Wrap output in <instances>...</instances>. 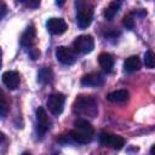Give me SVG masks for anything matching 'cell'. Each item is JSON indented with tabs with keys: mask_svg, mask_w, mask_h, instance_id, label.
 Instances as JSON below:
<instances>
[{
	"mask_svg": "<svg viewBox=\"0 0 155 155\" xmlns=\"http://www.w3.org/2000/svg\"><path fill=\"white\" fill-rule=\"evenodd\" d=\"M46 28L47 30L53 34V35H61L63 33L67 31L68 29V24L65 23V21L63 18H58V17H52L47 21L46 23Z\"/></svg>",
	"mask_w": 155,
	"mask_h": 155,
	"instance_id": "obj_8",
	"label": "cell"
},
{
	"mask_svg": "<svg viewBox=\"0 0 155 155\" xmlns=\"http://www.w3.org/2000/svg\"><path fill=\"white\" fill-rule=\"evenodd\" d=\"M36 121H38V125H36L38 134L39 136L45 134L51 127V120L48 119V116L42 107H39L36 110Z\"/></svg>",
	"mask_w": 155,
	"mask_h": 155,
	"instance_id": "obj_7",
	"label": "cell"
},
{
	"mask_svg": "<svg viewBox=\"0 0 155 155\" xmlns=\"http://www.w3.org/2000/svg\"><path fill=\"white\" fill-rule=\"evenodd\" d=\"M5 13H6V5L2 2V4H1V18L5 17Z\"/></svg>",
	"mask_w": 155,
	"mask_h": 155,
	"instance_id": "obj_22",
	"label": "cell"
},
{
	"mask_svg": "<svg viewBox=\"0 0 155 155\" xmlns=\"http://www.w3.org/2000/svg\"><path fill=\"white\" fill-rule=\"evenodd\" d=\"M56 57L58 59V62H61L64 65H71L75 63L76 61V56L75 52L68 47L64 46H59L56 50Z\"/></svg>",
	"mask_w": 155,
	"mask_h": 155,
	"instance_id": "obj_9",
	"label": "cell"
},
{
	"mask_svg": "<svg viewBox=\"0 0 155 155\" xmlns=\"http://www.w3.org/2000/svg\"><path fill=\"white\" fill-rule=\"evenodd\" d=\"M107 98L113 103H124L128 99V92L126 90H116L110 92Z\"/></svg>",
	"mask_w": 155,
	"mask_h": 155,
	"instance_id": "obj_15",
	"label": "cell"
},
{
	"mask_svg": "<svg viewBox=\"0 0 155 155\" xmlns=\"http://www.w3.org/2000/svg\"><path fill=\"white\" fill-rule=\"evenodd\" d=\"M64 102H65V96L63 93L56 92L48 96L46 105L50 110L51 114L53 115H59L63 111V107H64Z\"/></svg>",
	"mask_w": 155,
	"mask_h": 155,
	"instance_id": "obj_6",
	"label": "cell"
},
{
	"mask_svg": "<svg viewBox=\"0 0 155 155\" xmlns=\"http://www.w3.org/2000/svg\"><path fill=\"white\" fill-rule=\"evenodd\" d=\"M35 42H36V31H35V28L33 25H29L25 29V31L22 34L21 44L24 47L33 48V46L35 45Z\"/></svg>",
	"mask_w": 155,
	"mask_h": 155,
	"instance_id": "obj_12",
	"label": "cell"
},
{
	"mask_svg": "<svg viewBox=\"0 0 155 155\" xmlns=\"http://www.w3.org/2000/svg\"><path fill=\"white\" fill-rule=\"evenodd\" d=\"M0 109H1V117L4 119V117L6 116V113H7V109H8V105H7V102H6V98H5L4 92H1V104H0Z\"/></svg>",
	"mask_w": 155,
	"mask_h": 155,
	"instance_id": "obj_19",
	"label": "cell"
},
{
	"mask_svg": "<svg viewBox=\"0 0 155 155\" xmlns=\"http://www.w3.org/2000/svg\"><path fill=\"white\" fill-rule=\"evenodd\" d=\"M2 82L4 85L10 90H16L21 82L19 74L15 70H8L2 74Z\"/></svg>",
	"mask_w": 155,
	"mask_h": 155,
	"instance_id": "obj_10",
	"label": "cell"
},
{
	"mask_svg": "<svg viewBox=\"0 0 155 155\" xmlns=\"http://www.w3.org/2000/svg\"><path fill=\"white\" fill-rule=\"evenodd\" d=\"M75 128L69 132V137L80 144H87L92 140L94 136V128L93 126L85 119H78L74 122Z\"/></svg>",
	"mask_w": 155,
	"mask_h": 155,
	"instance_id": "obj_2",
	"label": "cell"
},
{
	"mask_svg": "<svg viewBox=\"0 0 155 155\" xmlns=\"http://www.w3.org/2000/svg\"><path fill=\"white\" fill-rule=\"evenodd\" d=\"M98 139L103 147H110V148L116 149V150L121 149L125 145V139L121 136L113 134L109 132H101Z\"/></svg>",
	"mask_w": 155,
	"mask_h": 155,
	"instance_id": "obj_5",
	"label": "cell"
},
{
	"mask_svg": "<svg viewBox=\"0 0 155 155\" xmlns=\"http://www.w3.org/2000/svg\"><path fill=\"white\" fill-rule=\"evenodd\" d=\"M104 84V78L99 73H90L84 75L81 79V85L87 87H98Z\"/></svg>",
	"mask_w": 155,
	"mask_h": 155,
	"instance_id": "obj_11",
	"label": "cell"
},
{
	"mask_svg": "<svg viewBox=\"0 0 155 155\" xmlns=\"http://www.w3.org/2000/svg\"><path fill=\"white\" fill-rule=\"evenodd\" d=\"M73 48L78 53H82V54L90 53L94 48V40L91 35H87V34L80 35L74 40Z\"/></svg>",
	"mask_w": 155,
	"mask_h": 155,
	"instance_id": "obj_4",
	"label": "cell"
},
{
	"mask_svg": "<svg viewBox=\"0 0 155 155\" xmlns=\"http://www.w3.org/2000/svg\"><path fill=\"white\" fill-rule=\"evenodd\" d=\"M39 56H40V51H39V50H36L35 47L30 48V57H31L33 59H36Z\"/></svg>",
	"mask_w": 155,
	"mask_h": 155,
	"instance_id": "obj_21",
	"label": "cell"
},
{
	"mask_svg": "<svg viewBox=\"0 0 155 155\" xmlns=\"http://www.w3.org/2000/svg\"><path fill=\"white\" fill-rule=\"evenodd\" d=\"M38 80H39V82H41V84H47V82H50V81L52 80V70H51L50 68H47V67L42 68V69L39 71V74H38Z\"/></svg>",
	"mask_w": 155,
	"mask_h": 155,
	"instance_id": "obj_17",
	"label": "cell"
},
{
	"mask_svg": "<svg viewBox=\"0 0 155 155\" xmlns=\"http://www.w3.org/2000/svg\"><path fill=\"white\" fill-rule=\"evenodd\" d=\"M78 13H76V23L80 29L87 28L93 18V10L92 6H88L86 2H76Z\"/></svg>",
	"mask_w": 155,
	"mask_h": 155,
	"instance_id": "obj_3",
	"label": "cell"
},
{
	"mask_svg": "<svg viewBox=\"0 0 155 155\" xmlns=\"http://www.w3.org/2000/svg\"><path fill=\"white\" fill-rule=\"evenodd\" d=\"M22 155H31V154H30V153H27V151H25V153H23Z\"/></svg>",
	"mask_w": 155,
	"mask_h": 155,
	"instance_id": "obj_24",
	"label": "cell"
},
{
	"mask_svg": "<svg viewBox=\"0 0 155 155\" xmlns=\"http://www.w3.org/2000/svg\"><path fill=\"white\" fill-rule=\"evenodd\" d=\"M140 59L138 56H131L128 58H126V61L124 62V69L125 71H128V73H133V71H137L140 69Z\"/></svg>",
	"mask_w": 155,
	"mask_h": 155,
	"instance_id": "obj_14",
	"label": "cell"
},
{
	"mask_svg": "<svg viewBox=\"0 0 155 155\" xmlns=\"http://www.w3.org/2000/svg\"><path fill=\"white\" fill-rule=\"evenodd\" d=\"M120 6H121V2L120 1H111L108 6H107V8L104 10V18L105 19H108V21H111L114 17H115V15L117 13V11L120 10Z\"/></svg>",
	"mask_w": 155,
	"mask_h": 155,
	"instance_id": "obj_16",
	"label": "cell"
},
{
	"mask_svg": "<svg viewBox=\"0 0 155 155\" xmlns=\"http://www.w3.org/2000/svg\"><path fill=\"white\" fill-rule=\"evenodd\" d=\"M122 24H124L127 29H133V27H134V19L132 18V16H131V15H127V16H125V17H124Z\"/></svg>",
	"mask_w": 155,
	"mask_h": 155,
	"instance_id": "obj_20",
	"label": "cell"
},
{
	"mask_svg": "<svg viewBox=\"0 0 155 155\" xmlns=\"http://www.w3.org/2000/svg\"><path fill=\"white\" fill-rule=\"evenodd\" d=\"M150 154H151V155H155V145H153V147L150 148Z\"/></svg>",
	"mask_w": 155,
	"mask_h": 155,
	"instance_id": "obj_23",
	"label": "cell"
},
{
	"mask_svg": "<svg viewBox=\"0 0 155 155\" xmlns=\"http://www.w3.org/2000/svg\"><path fill=\"white\" fill-rule=\"evenodd\" d=\"M144 64L147 68L149 69H154L155 68V53L153 51H147L144 54Z\"/></svg>",
	"mask_w": 155,
	"mask_h": 155,
	"instance_id": "obj_18",
	"label": "cell"
},
{
	"mask_svg": "<svg viewBox=\"0 0 155 155\" xmlns=\"http://www.w3.org/2000/svg\"><path fill=\"white\" fill-rule=\"evenodd\" d=\"M73 111L79 116L96 117L98 114V105L92 96H78L73 103Z\"/></svg>",
	"mask_w": 155,
	"mask_h": 155,
	"instance_id": "obj_1",
	"label": "cell"
},
{
	"mask_svg": "<svg viewBox=\"0 0 155 155\" xmlns=\"http://www.w3.org/2000/svg\"><path fill=\"white\" fill-rule=\"evenodd\" d=\"M98 63L105 73H110L114 68V58L110 53H107V52H103L98 56Z\"/></svg>",
	"mask_w": 155,
	"mask_h": 155,
	"instance_id": "obj_13",
	"label": "cell"
}]
</instances>
